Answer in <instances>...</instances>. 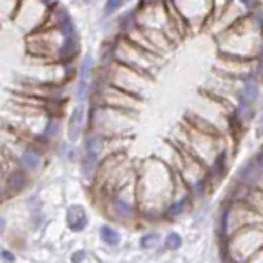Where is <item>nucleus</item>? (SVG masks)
<instances>
[{
    "mask_svg": "<svg viewBox=\"0 0 263 263\" xmlns=\"http://www.w3.org/2000/svg\"><path fill=\"white\" fill-rule=\"evenodd\" d=\"M176 171L160 158L145 160L137 168V208L142 217H164L175 197Z\"/></svg>",
    "mask_w": 263,
    "mask_h": 263,
    "instance_id": "obj_1",
    "label": "nucleus"
},
{
    "mask_svg": "<svg viewBox=\"0 0 263 263\" xmlns=\"http://www.w3.org/2000/svg\"><path fill=\"white\" fill-rule=\"evenodd\" d=\"M242 201H245L255 212H258L263 217V189L261 187H258V186L247 187Z\"/></svg>",
    "mask_w": 263,
    "mask_h": 263,
    "instance_id": "obj_15",
    "label": "nucleus"
},
{
    "mask_svg": "<svg viewBox=\"0 0 263 263\" xmlns=\"http://www.w3.org/2000/svg\"><path fill=\"white\" fill-rule=\"evenodd\" d=\"M84 123H86V110H84V107L79 104L78 107H74V110L69 117V122H68V138L71 142H76V140L82 135Z\"/></svg>",
    "mask_w": 263,
    "mask_h": 263,
    "instance_id": "obj_12",
    "label": "nucleus"
},
{
    "mask_svg": "<svg viewBox=\"0 0 263 263\" xmlns=\"http://www.w3.org/2000/svg\"><path fill=\"white\" fill-rule=\"evenodd\" d=\"M99 78L105 81L109 86H114V87L123 90V92L132 94L140 99L145 97V92L148 90L150 79H152L142 72L125 68V66L117 64V63H110L107 66H102V72L99 74Z\"/></svg>",
    "mask_w": 263,
    "mask_h": 263,
    "instance_id": "obj_5",
    "label": "nucleus"
},
{
    "mask_svg": "<svg viewBox=\"0 0 263 263\" xmlns=\"http://www.w3.org/2000/svg\"><path fill=\"white\" fill-rule=\"evenodd\" d=\"M4 178H5V171H4L2 163H0V181H4Z\"/></svg>",
    "mask_w": 263,
    "mask_h": 263,
    "instance_id": "obj_28",
    "label": "nucleus"
},
{
    "mask_svg": "<svg viewBox=\"0 0 263 263\" xmlns=\"http://www.w3.org/2000/svg\"><path fill=\"white\" fill-rule=\"evenodd\" d=\"M105 212L112 220L119 222V224H132L140 216L137 202H132L127 199H122L119 196H112L109 201L105 202Z\"/></svg>",
    "mask_w": 263,
    "mask_h": 263,
    "instance_id": "obj_8",
    "label": "nucleus"
},
{
    "mask_svg": "<svg viewBox=\"0 0 263 263\" xmlns=\"http://www.w3.org/2000/svg\"><path fill=\"white\" fill-rule=\"evenodd\" d=\"M104 148H105V137L97 134V132L89 130L86 138H84V150L90 152V153L101 155V153H104Z\"/></svg>",
    "mask_w": 263,
    "mask_h": 263,
    "instance_id": "obj_16",
    "label": "nucleus"
},
{
    "mask_svg": "<svg viewBox=\"0 0 263 263\" xmlns=\"http://www.w3.org/2000/svg\"><path fill=\"white\" fill-rule=\"evenodd\" d=\"M247 263H263V249H260Z\"/></svg>",
    "mask_w": 263,
    "mask_h": 263,
    "instance_id": "obj_24",
    "label": "nucleus"
},
{
    "mask_svg": "<svg viewBox=\"0 0 263 263\" xmlns=\"http://www.w3.org/2000/svg\"><path fill=\"white\" fill-rule=\"evenodd\" d=\"M237 2L240 4V5H243L249 12H252V10H255V8L260 7L257 0H237Z\"/></svg>",
    "mask_w": 263,
    "mask_h": 263,
    "instance_id": "obj_22",
    "label": "nucleus"
},
{
    "mask_svg": "<svg viewBox=\"0 0 263 263\" xmlns=\"http://www.w3.org/2000/svg\"><path fill=\"white\" fill-rule=\"evenodd\" d=\"M135 125V115L109 107L90 105L89 110V130L97 132L105 138L130 137Z\"/></svg>",
    "mask_w": 263,
    "mask_h": 263,
    "instance_id": "obj_3",
    "label": "nucleus"
},
{
    "mask_svg": "<svg viewBox=\"0 0 263 263\" xmlns=\"http://www.w3.org/2000/svg\"><path fill=\"white\" fill-rule=\"evenodd\" d=\"M66 224L72 232H81L87 226V214L81 205H71L66 212Z\"/></svg>",
    "mask_w": 263,
    "mask_h": 263,
    "instance_id": "obj_13",
    "label": "nucleus"
},
{
    "mask_svg": "<svg viewBox=\"0 0 263 263\" xmlns=\"http://www.w3.org/2000/svg\"><path fill=\"white\" fill-rule=\"evenodd\" d=\"M163 243H164V249H166V250L175 252V250L179 249L181 245H183V237H181L179 234H176V232H171V234H168L166 237H164Z\"/></svg>",
    "mask_w": 263,
    "mask_h": 263,
    "instance_id": "obj_20",
    "label": "nucleus"
},
{
    "mask_svg": "<svg viewBox=\"0 0 263 263\" xmlns=\"http://www.w3.org/2000/svg\"><path fill=\"white\" fill-rule=\"evenodd\" d=\"M101 238H102V242L104 243H107V245H119V242H120V234L115 230L114 227H110V226H102L101 227Z\"/></svg>",
    "mask_w": 263,
    "mask_h": 263,
    "instance_id": "obj_18",
    "label": "nucleus"
},
{
    "mask_svg": "<svg viewBox=\"0 0 263 263\" xmlns=\"http://www.w3.org/2000/svg\"><path fill=\"white\" fill-rule=\"evenodd\" d=\"M4 229H5V219H4V217H0V234L4 232Z\"/></svg>",
    "mask_w": 263,
    "mask_h": 263,
    "instance_id": "obj_27",
    "label": "nucleus"
},
{
    "mask_svg": "<svg viewBox=\"0 0 263 263\" xmlns=\"http://www.w3.org/2000/svg\"><path fill=\"white\" fill-rule=\"evenodd\" d=\"M109 48L114 63L142 72L148 78H153V74L158 69L161 61V58L145 51V49L137 46L135 43H132L123 35H119L115 40L109 41Z\"/></svg>",
    "mask_w": 263,
    "mask_h": 263,
    "instance_id": "obj_2",
    "label": "nucleus"
},
{
    "mask_svg": "<svg viewBox=\"0 0 263 263\" xmlns=\"http://www.w3.org/2000/svg\"><path fill=\"white\" fill-rule=\"evenodd\" d=\"M16 161H18V166L23 168L27 173L36 171L40 168V164H41L40 150L36 146H33V145L25 146L23 150L18 153V156H16Z\"/></svg>",
    "mask_w": 263,
    "mask_h": 263,
    "instance_id": "obj_11",
    "label": "nucleus"
},
{
    "mask_svg": "<svg viewBox=\"0 0 263 263\" xmlns=\"http://www.w3.org/2000/svg\"><path fill=\"white\" fill-rule=\"evenodd\" d=\"M160 240H161V235L158 232H148L140 238V247L145 250H152L155 247L160 245Z\"/></svg>",
    "mask_w": 263,
    "mask_h": 263,
    "instance_id": "obj_19",
    "label": "nucleus"
},
{
    "mask_svg": "<svg viewBox=\"0 0 263 263\" xmlns=\"http://www.w3.org/2000/svg\"><path fill=\"white\" fill-rule=\"evenodd\" d=\"M92 71H94V60H92V56H90V54H86L81 60V63H79V68H78V81L89 82L90 76H92Z\"/></svg>",
    "mask_w": 263,
    "mask_h": 263,
    "instance_id": "obj_17",
    "label": "nucleus"
},
{
    "mask_svg": "<svg viewBox=\"0 0 263 263\" xmlns=\"http://www.w3.org/2000/svg\"><path fill=\"white\" fill-rule=\"evenodd\" d=\"M170 2L187 25V30L209 25L212 18V0H170Z\"/></svg>",
    "mask_w": 263,
    "mask_h": 263,
    "instance_id": "obj_7",
    "label": "nucleus"
},
{
    "mask_svg": "<svg viewBox=\"0 0 263 263\" xmlns=\"http://www.w3.org/2000/svg\"><path fill=\"white\" fill-rule=\"evenodd\" d=\"M255 226H263V217L260 214L255 212L245 201L229 199L220 214L219 235L222 240H226L240 230Z\"/></svg>",
    "mask_w": 263,
    "mask_h": 263,
    "instance_id": "obj_4",
    "label": "nucleus"
},
{
    "mask_svg": "<svg viewBox=\"0 0 263 263\" xmlns=\"http://www.w3.org/2000/svg\"><path fill=\"white\" fill-rule=\"evenodd\" d=\"M2 257H4V258H5L7 261H10V263H12V261L15 260V257H13V253H10V252H7V250H4V252H2Z\"/></svg>",
    "mask_w": 263,
    "mask_h": 263,
    "instance_id": "obj_25",
    "label": "nucleus"
},
{
    "mask_svg": "<svg viewBox=\"0 0 263 263\" xmlns=\"http://www.w3.org/2000/svg\"><path fill=\"white\" fill-rule=\"evenodd\" d=\"M257 134H258V137H261V135H263V114H261V117H260V120H258V125H257Z\"/></svg>",
    "mask_w": 263,
    "mask_h": 263,
    "instance_id": "obj_26",
    "label": "nucleus"
},
{
    "mask_svg": "<svg viewBox=\"0 0 263 263\" xmlns=\"http://www.w3.org/2000/svg\"><path fill=\"white\" fill-rule=\"evenodd\" d=\"M123 2H125V0H105V4H104V15L105 16L114 15L123 5Z\"/></svg>",
    "mask_w": 263,
    "mask_h": 263,
    "instance_id": "obj_21",
    "label": "nucleus"
},
{
    "mask_svg": "<svg viewBox=\"0 0 263 263\" xmlns=\"http://www.w3.org/2000/svg\"><path fill=\"white\" fill-rule=\"evenodd\" d=\"M27 181H28V173L25 171L20 166H15L13 170H10L5 175L2 184L7 189L8 196H16L18 193L23 191V187L27 186Z\"/></svg>",
    "mask_w": 263,
    "mask_h": 263,
    "instance_id": "obj_9",
    "label": "nucleus"
},
{
    "mask_svg": "<svg viewBox=\"0 0 263 263\" xmlns=\"http://www.w3.org/2000/svg\"><path fill=\"white\" fill-rule=\"evenodd\" d=\"M224 257L237 263H247L260 249H263V226L243 229L235 235L222 240Z\"/></svg>",
    "mask_w": 263,
    "mask_h": 263,
    "instance_id": "obj_6",
    "label": "nucleus"
},
{
    "mask_svg": "<svg viewBox=\"0 0 263 263\" xmlns=\"http://www.w3.org/2000/svg\"><path fill=\"white\" fill-rule=\"evenodd\" d=\"M84 258H86V252L84 250H78V252H74L71 255V261L72 263H82V261H84Z\"/></svg>",
    "mask_w": 263,
    "mask_h": 263,
    "instance_id": "obj_23",
    "label": "nucleus"
},
{
    "mask_svg": "<svg viewBox=\"0 0 263 263\" xmlns=\"http://www.w3.org/2000/svg\"><path fill=\"white\" fill-rule=\"evenodd\" d=\"M101 155L97 153H90V152H84V155H82L81 158V173L82 176H84L86 179H92L96 178L97 175V170L99 166H101Z\"/></svg>",
    "mask_w": 263,
    "mask_h": 263,
    "instance_id": "obj_14",
    "label": "nucleus"
},
{
    "mask_svg": "<svg viewBox=\"0 0 263 263\" xmlns=\"http://www.w3.org/2000/svg\"><path fill=\"white\" fill-rule=\"evenodd\" d=\"M238 97L245 99V101L257 104L261 99V87H260V79L257 76H250L238 82Z\"/></svg>",
    "mask_w": 263,
    "mask_h": 263,
    "instance_id": "obj_10",
    "label": "nucleus"
}]
</instances>
